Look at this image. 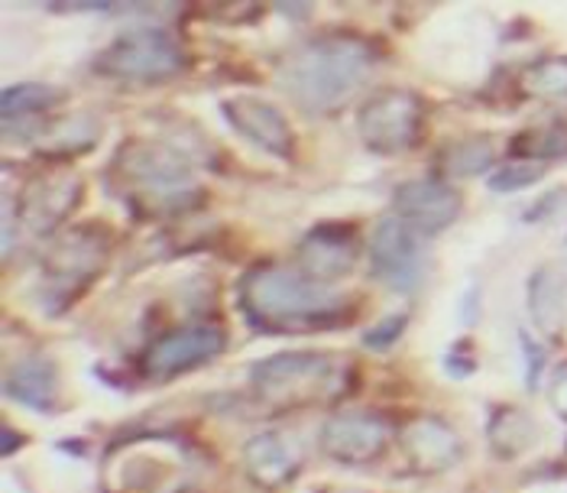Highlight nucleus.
Here are the masks:
<instances>
[{
    "label": "nucleus",
    "mask_w": 567,
    "mask_h": 493,
    "mask_svg": "<svg viewBox=\"0 0 567 493\" xmlns=\"http://www.w3.org/2000/svg\"><path fill=\"white\" fill-rule=\"evenodd\" d=\"M240 309L262 331L302 335L348 325L353 302L306 269L262 264L240 279Z\"/></svg>",
    "instance_id": "obj_1"
},
{
    "label": "nucleus",
    "mask_w": 567,
    "mask_h": 493,
    "mask_svg": "<svg viewBox=\"0 0 567 493\" xmlns=\"http://www.w3.org/2000/svg\"><path fill=\"white\" fill-rule=\"evenodd\" d=\"M377 49L357 33L315 37L282 59L279 85L308 114H331L367 85Z\"/></svg>",
    "instance_id": "obj_2"
},
{
    "label": "nucleus",
    "mask_w": 567,
    "mask_h": 493,
    "mask_svg": "<svg viewBox=\"0 0 567 493\" xmlns=\"http://www.w3.org/2000/svg\"><path fill=\"white\" fill-rule=\"evenodd\" d=\"M111 188L146 218H173L202 205V188L192 166L173 146L156 140H127L107 170Z\"/></svg>",
    "instance_id": "obj_3"
},
{
    "label": "nucleus",
    "mask_w": 567,
    "mask_h": 493,
    "mask_svg": "<svg viewBox=\"0 0 567 493\" xmlns=\"http://www.w3.org/2000/svg\"><path fill=\"white\" fill-rule=\"evenodd\" d=\"M348 370L338 367V358L328 351H282L254 363L250 383L266 403L308 405L341 390V377Z\"/></svg>",
    "instance_id": "obj_4"
},
{
    "label": "nucleus",
    "mask_w": 567,
    "mask_h": 493,
    "mask_svg": "<svg viewBox=\"0 0 567 493\" xmlns=\"http://www.w3.org/2000/svg\"><path fill=\"white\" fill-rule=\"evenodd\" d=\"M185 52L169 30L136 27L101 49L94 69L117 82H166L182 72Z\"/></svg>",
    "instance_id": "obj_5"
},
{
    "label": "nucleus",
    "mask_w": 567,
    "mask_h": 493,
    "mask_svg": "<svg viewBox=\"0 0 567 493\" xmlns=\"http://www.w3.org/2000/svg\"><path fill=\"white\" fill-rule=\"evenodd\" d=\"M422 124H425V107H422L419 94L402 89H386L373 94L357 114L360 140L373 153H383V156L412 150L422 140Z\"/></svg>",
    "instance_id": "obj_6"
},
{
    "label": "nucleus",
    "mask_w": 567,
    "mask_h": 493,
    "mask_svg": "<svg viewBox=\"0 0 567 493\" xmlns=\"http://www.w3.org/2000/svg\"><path fill=\"white\" fill-rule=\"evenodd\" d=\"M370 267L395 292H415L429 269L425 237L395 215L377 222L370 237Z\"/></svg>",
    "instance_id": "obj_7"
},
{
    "label": "nucleus",
    "mask_w": 567,
    "mask_h": 493,
    "mask_svg": "<svg viewBox=\"0 0 567 493\" xmlns=\"http://www.w3.org/2000/svg\"><path fill=\"white\" fill-rule=\"evenodd\" d=\"M104 260H107L104 230L97 225L72 227L45 254V292L62 296V302H69L104 269Z\"/></svg>",
    "instance_id": "obj_8"
},
{
    "label": "nucleus",
    "mask_w": 567,
    "mask_h": 493,
    "mask_svg": "<svg viewBox=\"0 0 567 493\" xmlns=\"http://www.w3.org/2000/svg\"><path fill=\"white\" fill-rule=\"evenodd\" d=\"M227 348V335L220 325L198 321V325H182L156 338L146 355L140 360L143 373L150 380H173L178 373H188L202 363H212Z\"/></svg>",
    "instance_id": "obj_9"
},
{
    "label": "nucleus",
    "mask_w": 567,
    "mask_h": 493,
    "mask_svg": "<svg viewBox=\"0 0 567 493\" xmlns=\"http://www.w3.org/2000/svg\"><path fill=\"white\" fill-rule=\"evenodd\" d=\"M227 124L250 143H257L260 150L279 156V160H292L296 156V134L292 124L286 121V114L254 94H234L220 104Z\"/></svg>",
    "instance_id": "obj_10"
},
{
    "label": "nucleus",
    "mask_w": 567,
    "mask_h": 493,
    "mask_svg": "<svg viewBox=\"0 0 567 493\" xmlns=\"http://www.w3.org/2000/svg\"><path fill=\"white\" fill-rule=\"evenodd\" d=\"M318 445L341 464H370L390 445V425L373 412H341L321 425Z\"/></svg>",
    "instance_id": "obj_11"
},
{
    "label": "nucleus",
    "mask_w": 567,
    "mask_h": 493,
    "mask_svg": "<svg viewBox=\"0 0 567 493\" xmlns=\"http://www.w3.org/2000/svg\"><path fill=\"white\" fill-rule=\"evenodd\" d=\"M461 192L444 179L402 182L393 195L395 218L415 227L422 237H432L437 230L451 227L461 215Z\"/></svg>",
    "instance_id": "obj_12"
},
{
    "label": "nucleus",
    "mask_w": 567,
    "mask_h": 493,
    "mask_svg": "<svg viewBox=\"0 0 567 493\" xmlns=\"http://www.w3.org/2000/svg\"><path fill=\"white\" fill-rule=\"evenodd\" d=\"M360 257V244L357 234L344 225H321L308 230L306 240L299 244V260L311 279L331 283L348 276L353 264Z\"/></svg>",
    "instance_id": "obj_13"
},
{
    "label": "nucleus",
    "mask_w": 567,
    "mask_h": 493,
    "mask_svg": "<svg viewBox=\"0 0 567 493\" xmlns=\"http://www.w3.org/2000/svg\"><path fill=\"white\" fill-rule=\"evenodd\" d=\"M402 451L419 474H441L461 461L464 445L447 422L435 415H422L402 429Z\"/></svg>",
    "instance_id": "obj_14"
},
{
    "label": "nucleus",
    "mask_w": 567,
    "mask_h": 493,
    "mask_svg": "<svg viewBox=\"0 0 567 493\" xmlns=\"http://www.w3.org/2000/svg\"><path fill=\"white\" fill-rule=\"evenodd\" d=\"M244 468L254 484L276 491L302 471V449L282 432H260L244 449Z\"/></svg>",
    "instance_id": "obj_15"
},
{
    "label": "nucleus",
    "mask_w": 567,
    "mask_h": 493,
    "mask_svg": "<svg viewBox=\"0 0 567 493\" xmlns=\"http://www.w3.org/2000/svg\"><path fill=\"white\" fill-rule=\"evenodd\" d=\"M82 195V182L79 176H62V179L33 182L23 195H20V222L33 227L37 234H52L59 222L79 205Z\"/></svg>",
    "instance_id": "obj_16"
},
{
    "label": "nucleus",
    "mask_w": 567,
    "mask_h": 493,
    "mask_svg": "<svg viewBox=\"0 0 567 493\" xmlns=\"http://www.w3.org/2000/svg\"><path fill=\"white\" fill-rule=\"evenodd\" d=\"M3 390L10 400L40 409V412H52L59 403V370L55 363L45 358H23L17 367L7 370L3 377Z\"/></svg>",
    "instance_id": "obj_17"
},
{
    "label": "nucleus",
    "mask_w": 567,
    "mask_h": 493,
    "mask_svg": "<svg viewBox=\"0 0 567 493\" xmlns=\"http://www.w3.org/2000/svg\"><path fill=\"white\" fill-rule=\"evenodd\" d=\"M528 312H532L535 325L545 335H551V338L561 335L567 318V283L555 267H542L532 273V279H528Z\"/></svg>",
    "instance_id": "obj_18"
},
{
    "label": "nucleus",
    "mask_w": 567,
    "mask_h": 493,
    "mask_svg": "<svg viewBox=\"0 0 567 493\" xmlns=\"http://www.w3.org/2000/svg\"><path fill=\"white\" fill-rule=\"evenodd\" d=\"M486 435L499 458H513L535 442V422L528 419V412L516 405H499L486 425Z\"/></svg>",
    "instance_id": "obj_19"
},
{
    "label": "nucleus",
    "mask_w": 567,
    "mask_h": 493,
    "mask_svg": "<svg viewBox=\"0 0 567 493\" xmlns=\"http://www.w3.org/2000/svg\"><path fill=\"white\" fill-rule=\"evenodd\" d=\"M59 101H62V91L59 89L40 85V82H23V85L3 89L0 114H3V124L13 127L17 121H33V117H40L49 107H55Z\"/></svg>",
    "instance_id": "obj_20"
},
{
    "label": "nucleus",
    "mask_w": 567,
    "mask_h": 493,
    "mask_svg": "<svg viewBox=\"0 0 567 493\" xmlns=\"http://www.w3.org/2000/svg\"><path fill=\"white\" fill-rule=\"evenodd\" d=\"M493 163V143L486 136H467V140H457L451 143L444 153H441V173L451 176V179H467V176H477L486 166Z\"/></svg>",
    "instance_id": "obj_21"
},
{
    "label": "nucleus",
    "mask_w": 567,
    "mask_h": 493,
    "mask_svg": "<svg viewBox=\"0 0 567 493\" xmlns=\"http://www.w3.org/2000/svg\"><path fill=\"white\" fill-rule=\"evenodd\" d=\"M528 97H565L567 94V59H542L528 65L519 79Z\"/></svg>",
    "instance_id": "obj_22"
},
{
    "label": "nucleus",
    "mask_w": 567,
    "mask_h": 493,
    "mask_svg": "<svg viewBox=\"0 0 567 493\" xmlns=\"http://www.w3.org/2000/svg\"><path fill=\"white\" fill-rule=\"evenodd\" d=\"M545 176V166L542 163H525V160H513L506 166H499L493 176H489V188L493 192H523L528 185Z\"/></svg>",
    "instance_id": "obj_23"
},
{
    "label": "nucleus",
    "mask_w": 567,
    "mask_h": 493,
    "mask_svg": "<svg viewBox=\"0 0 567 493\" xmlns=\"http://www.w3.org/2000/svg\"><path fill=\"white\" fill-rule=\"evenodd\" d=\"M402 331H405V315H390L386 321H380L377 328H370V331L363 335V345L373 348V351H383V348L395 345V338H399Z\"/></svg>",
    "instance_id": "obj_24"
},
{
    "label": "nucleus",
    "mask_w": 567,
    "mask_h": 493,
    "mask_svg": "<svg viewBox=\"0 0 567 493\" xmlns=\"http://www.w3.org/2000/svg\"><path fill=\"white\" fill-rule=\"evenodd\" d=\"M548 403L567 422V360L555 367V373L548 380Z\"/></svg>",
    "instance_id": "obj_25"
},
{
    "label": "nucleus",
    "mask_w": 567,
    "mask_h": 493,
    "mask_svg": "<svg viewBox=\"0 0 567 493\" xmlns=\"http://www.w3.org/2000/svg\"><path fill=\"white\" fill-rule=\"evenodd\" d=\"M523 351L528 355V363H532V367H528V383H535V380H538V370H542V363H545V351H542V348H535V345H532V338H528L525 331H523Z\"/></svg>",
    "instance_id": "obj_26"
},
{
    "label": "nucleus",
    "mask_w": 567,
    "mask_h": 493,
    "mask_svg": "<svg viewBox=\"0 0 567 493\" xmlns=\"http://www.w3.org/2000/svg\"><path fill=\"white\" fill-rule=\"evenodd\" d=\"M318 493H363V491H348V487H324V491Z\"/></svg>",
    "instance_id": "obj_27"
}]
</instances>
